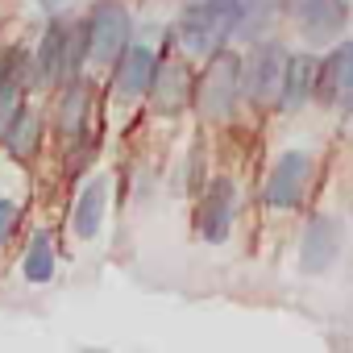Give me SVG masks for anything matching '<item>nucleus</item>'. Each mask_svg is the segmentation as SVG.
Segmentation results:
<instances>
[{
	"label": "nucleus",
	"instance_id": "f257e3e1",
	"mask_svg": "<svg viewBox=\"0 0 353 353\" xmlns=\"http://www.w3.org/2000/svg\"><path fill=\"white\" fill-rule=\"evenodd\" d=\"M237 26H241V0H196L179 13V26L170 38L183 46V54L212 59L233 42Z\"/></svg>",
	"mask_w": 353,
	"mask_h": 353
},
{
	"label": "nucleus",
	"instance_id": "f03ea898",
	"mask_svg": "<svg viewBox=\"0 0 353 353\" xmlns=\"http://www.w3.org/2000/svg\"><path fill=\"white\" fill-rule=\"evenodd\" d=\"M192 104L208 121H229L233 117V108L241 104V54L233 46H225L212 59H204V75L196 83V100Z\"/></svg>",
	"mask_w": 353,
	"mask_h": 353
},
{
	"label": "nucleus",
	"instance_id": "7ed1b4c3",
	"mask_svg": "<svg viewBox=\"0 0 353 353\" xmlns=\"http://www.w3.org/2000/svg\"><path fill=\"white\" fill-rule=\"evenodd\" d=\"M83 34H88V63L96 67H112L121 59V50L133 38V13L125 0H96L83 17Z\"/></svg>",
	"mask_w": 353,
	"mask_h": 353
},
{
	"label": "nucleus",
	"instance_id": "20e7f679",
	"mask_svg": "<svg viewBox=\"0 0 353 353\" xmlns=\"http://www.w3.org/2000/svg\"><path fill=\"white\" fill-rule=\"evenodd\" d=\"M287 54H291V50H283L274 38L250 42V50L241 54V100H245V104L266 108V104H274V100H279Z\"/></svg>",
	"mask_w": 353,
	"mask_h": 353
},
{
	"label": "nucleus",
	"instance_id": "39448f33",
	"mask_svg": "<svg viewBox=\"0 0 353 353\" xmlns=\"http://www.w3.org/2000/svg\"><path fill=\"white\" fill-rule=\"evenodd\" d=\"M312 174H316V158L307 150H283L270 170H266V183H262V204L270 212H291L303 204L307 188H312Z\"/></svg>",
	"mask_w": 353,
	"mask_h": 353
},
{
	"label": "nucleus",
	"instance_id": "423d86ee",
	"mask_svg": "<svg viewBox=\"0 0 353 353\" xmlns=\"http://www.w3.org/2000/svg\"><path fill=\"white\" fill-rule=\"evenodd\" d=\"M341 250H345V221L332 212H316V216H307V225L299 233L295 266H299V274H324V270H332Z\"/></svg>",
	"mask_w": 353,
	"mask_h": 353
},
{
	"label": "nucleus",
	"instance_id": "0eeeda50",
	"mask_svg": "<svg viewBox=\"0 0 353 353\" xmlns=\"http://www.w3.org/2000/svg\"><path fill=\"white\" fill-rule=\"evenodd\" d=\"M283 13H291L303 42L328 46L349 26V0H283Z\"/></svg>",
	"mask_w": 353,
	"mask_h": 353
},
{
	"label": "nucleus",
	"instance_id": "6e6552de",
	"mask_svg": "<svg viewBox=\"0 0 353 353\" xmlns=\"http://www.w3.org/2000/svg\"><path fill=\"white\" fill-rule=\"evenodd\" d=\"M237 216V183L233 179H212L196 196V237L208 245H225L233 233Z\"/></svg>",
	"mask_w": 353,
	"mask_h": 353
},
{
	"label": "nucleus",
	"instance_id": "1a4fd4ad",
	"mask_svg": "<svg viewBox=\"0 0 353 353\" xmlns=\"http://www.w3.org/2000/svg\"><path fill=\"white\" fill-rule=\"evenodd\" d=\"M158 50L145 46V42H129L121 50V59L112 63V96L121 104H137L150 96V83H154V71H158Z\"/></svg>",
	"mask_w": 353,
	"mask_h": 353
},
{
	"label": "nucleus",
	"instance_id": "9d476101",
	"mask_svg": "<svg viewBox=\"0 0 353 353\" xmlns=\"http://www.w3.org/2000/svg\"><path fill=\"white\" fill-rule=\"evenodd\" d=\"M67 30L71 21H50L38 38V46L30 50V67H26V92H46V88H63V50H67Z\"/></svg>",
	"mask_w": 353,
	"mask_h": 353
},
{
	"label": "nucleus",
	"instance_id": "9b49d317",
	"mask_svg": "<svg viewBox=\"0 0 353 353\" xmlns=\"http://www.w3.org/2000/svg\"><path fill=\"white\" fill-rule=\"evenodd\" d=\"M150 100H154V112H162V117H179L196 100V83H192V71L183 59H170L162 50L154 83H150Z\"/></svg>",
	"mask_w": 353,
	"mask_h": 353
},
{
	"label": "nucleus",
	"instance_id": "f8f14e48",
	"mask_svg": "<svg viewBox=\"0 0 353 353\" xmlns=\"http://www.w3.org/2000/svg\"><path fill=\"white\" fill-rule=\"evenodd\" d=\"M353 92V42H336L320 63H316V100L320 104H345Z\"/></svg>",
	"mask_w": 353,
	"mask_h": 353
},
{
	"label": "nucleus",
	"instance_id": "ddd939ff",
	"mask_svg": "<svg viewBox=\"0 0 353 353\" xmlns=\"http://www.w3.org/2000/svg\"><path fill=\"white\" fill-rule=\"evenodd\" d=\"M108 174H92V179L79 188L75 196V208H71V233L79 241H96L100 229H104V216H108Z\"/></svg>",
	"mask_w": 353,
	"mask_h": 353
},
{
	"label": "nucleus",
	"instance_id": "4468645a",
	"mask_svg": "<svg viewBox=\"0 0 353 353\" xmlns=\"http://www.w3.org/2000/svg\"><path fill=\"white\" fill-rule=\"evenodd\" d=\"M316 63L312 54H287V67H283V88H279V108L283 112H299L307 100H316Z\"/></svg>",
	"mask_w": 353,
	"mask_h": 353
},
{
	"label": "nucleus",
	"instance_id": "2eb2a0df",
	"mask_svg": "<svg viewBox=\"0 0 353 353\" xmlns=\"http://www.w3.org/2000/svg\"><path fill=\"white\" fill-rule=\"evenodd\" d=\"M88 108H92V83H88L83 75L71 79V83H63V88H59V104H54V129H59L67 141L83 137Z\"/></svg>",
	"mask_w": 353,
	"mask_h": 353
},
{
	"label": "nucleus",
	"instance_id": "dca6fc26",
	"mask_svg": "<svg viewBox=\"0 0 353 353\" xmlns=\"http://www.w3.org/2000/svg\"><path fill=\"white\" fill-rule=\"evenodd\" d=\"M21 274H26L30 287H46L54 279V237H50V229L30 233L26 254H21Z\"/></svg>",
	"mask_w": 353,
	"mask_h": 353
},
{
	"label": "nucleus",
	"instance_id": "f3484780",
	"mask_svg": "<svg viewBox=\"0 0 353 353\" xmlns=\"http://www.w3.org/2000/svg\"><path fill=\"white\" fill-rule=\"evenodd\" d=\"M283 17V0H241V26L233 34V42H262L266 30Z\"/></svg>",
	"mask_w": 353,
	"mask_h": 353
},
{
	"label": "nucleus",
	"instance_id": "a211bd4d",
	"mask_svg": "<svg viewBox=\"0 0 353 353\" xmlns=\"http://www.w3.org/2000/svg\"><path fill=\"white\" fill-rule=\"evenodd\" d=\"M5 150L13 154V158H34V150H38V141H42V117L30 108V104H21V112L13 117V125L5 129Z\"/></svg>",
	"mask_w": 353,
	"mask_h": 353
},
{
	"label": "nucleus",
	"instance_id": "6ab92c4d",
	"mask_svg": "<svg viewBox=\"0 0 353 353\" xmlns=\"http://www.w3.org/2000/svg\"><path fill=\"white\" fill-rule=\"evenodd\" d=\"M17 225H21V208H17L13 200H0V245H9V241H13Z\"/></svg>",
	"mask_w": 353,
	"mask_h": 353
},
{
	"label": "nucleus",
	"instance_id": "aec40b11",
	"mask_svg": "<svg viewBox=\"0 0 353 353\" xmlns=\"http://www.w3.org/2000/svg\"><path fill=\"white\" fill-rule=\"evenodd\" d=\"M67 5H71V0H38V9H42V13H50V17L67 13Z\"/></svg>",
	"mask_w": 353,
	"mask_h": 353
},
{
	"label": "nucleus",
	"instance_id": "412c9836",
	"mask_svg": "<svg viewBox=\"0 0 353 353\" xmlns=\"http://www.w3.org/2000/svg\"><path fill=\"white\" fill-rule=\"evenodd\" d=\"M345 108H349V117H353V92H349V96H345Z\"/></svg>",
	"mask_w": 353,
	"mask_h": 353
}]
</instances>
